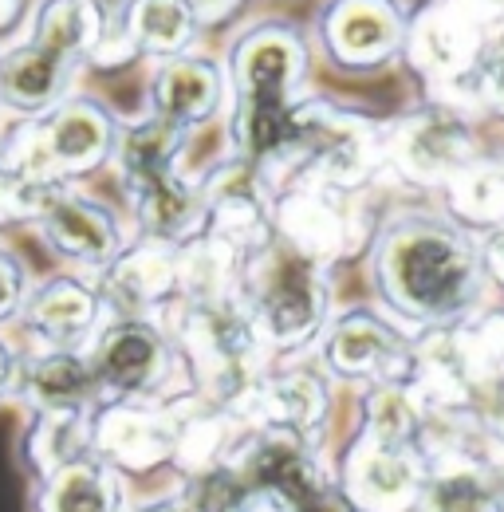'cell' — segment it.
Masks as SVG:
<instances>
[{"label": "cell", "mask_w": 504, "mask_h": 512, "mask_svg": "<svg viewBox=\"0 0 504 512\" xmlns=\"http://www.w3.org/2000/svg\"><path fill=\"white\" fill-rule=\"evenodd\" d=\"M0 138H4V115H0Z\"/></svg>", "instance_id": "24"}, {"label": "cell", "mask_w": 504, "mask_h": 512, "mask_svg": "<svg viewBox=\"0 0 504 512\" xmlns=\"http://www.w3.org/2000/svg\"><path fill=\"white\" fill-rule=\"evenodd\" d=\"M87 414L91 410H24V426L16 434V465L28 481H40L91 453Z\"/></svg>", "instance_id": "11"}, {"label": "cell", "mask_w": 504, "mask_h": 512, "mask_svg": "<svg viewBox=\"0 0 504 512\" xmlns=\"http://www.w3.org/2000/svg\"><path fill=\"white\" fill-rule=\"evenodd\" d=\"M315 24L327 60L351 71H371L398 56L406 8L402 0H323Z\"/></svg>", "instance_id": "6"}, {"label": "cell", "mask_w": 504, "mask_h": 512, "mask_svg": "<svg viewBox=\"0 0 504 512\" xmlns=\"http://www.w3.org/2000/svg\"><path fill=\"white\" fill-rule=\"evenodd\" d=\"M123 512H189L182 501H146V505H134V509Z\"/></svg>", "instance_id": "23"}, {"label": "cell", "mask_w": 504, "mask_h": 512, "mask_svg": "<svg viewBox=\"0 0 504 512\" xmlns=\"http://www.w3.org/2000/svg\"><path fill=\"white\" fill-rule=\"evenodd\" d=\"M99 383L87 351L75 347H24L16 402L20 410H91Z\"/></svg>", "instance_id": "8"}, {"label": "cell", "mask_w": 504, "mask_h": 512, "mask_svg": "<svg viewBox=\"0 0 504 512\" xmlns=\"http://www.w3.org/2000/svg\"><path fill=\"white\" fill-rule=\"evenodd\" d=\"M473 276L477 268L469 249L438 229H414L386 253V280L394 296L422 316H449L465 308Z\"/></svg>", "instance_id": "2"}, {"label": "cell", "mask_w": 504, "mask_h": 512, "mask_svg": "<svg viewBox=\"0 0 504 512\" xmlns=\"http://www.w3.org/2000/svg\"><path fill=\"white\" fill-rule=\"evenodd\" d=\"M252 481L268 485L276 493H284V501L296 512H343L319 485L312 481L304 457L288 446H272L264 453H256L252 461Z\"/></svg>", "instance_id": "15"}, {"label": "cell", "mask_w": 504, "mask_h": 512, "mask_svg": "<svg viewBox=\"0 0 504 512\" xmlns=\"http://www.w3.org/2000/svg\"><path fill=\"white\" fill-rule=\"evenodd\" d=\"M20 363H24V343L16 339L12 327H0V410L16 402Z\"/></svg>", "instance_id": "20"}, {"label": "cell", "mask_w": 504, "mask_h": 512, "mask_svg": "<svg viewBox=\"0 0 504 512\" xmlns=\"http://www.w3.org/2000/svg\"><path fill=\"white\" fill-rule=\"evenodd\" d=\"M16 36L52 52L56 60L71 64L75 71H83V67L95 64L99 20L87 8V0H28L24 24H20Z\"/></svg>", "instance_id": "13"}, {"label": "cell", "mask_w": 504, "mask_h": 512, "mask_svg": "<svg viewBox=\"0 0 504 512\" xmlns=\"http://www.w3.org/2000/svg\"><path fill=\"white\" fill-rule=\"evenodd\" d=\"M245 501H249V485L241 481V477H233V473H209V477H201L197 481V489H193V497H189V512H241L245 509Z\"/></svg>", "instance_id": "16"}, {"label": "cell", "mask_w": 504, "mask_h": 512, "mask_svg": "<svg viewBox=\"0 0 504 512\" xmlns=\"http://www.w3.org/2000/svg\"><path fill=\"white\" fill-rule=\"evenodd\" d=\"M438 512H489V497L469 477H457L438 489Z\"/></svg>", "instance_id": "21"}, {"label": "cell", "mask_w": 504, "mask_h": 512, "mask_svg": "<svg viewBox=\"0 0 504 512\" xmlns=\"http://www.w3.org/2000/svg\"><path fill=\"white\" fill-rule=\"evenodd\" d=\"M87 359L103 398H146L170 371V343L142 316H107Z\"/></svg>", "instance_id": "5"}, {"label": "cell", "mask_w": 504, "mask_h": 512, "mask_svg": "<svg viewBox=\"0 0 504 512\" xmlns=\"http://www.w3.org/2000/svg\"><path fill=\"white\" fill-rule=\"evenodd\" d=\"M28 0H0V44H8L24 24Z\"/></svg>", "instance_id": "22"}, {"label": "cell", "mask_w": 504, "mask_h": 512, "mask_svg": "<svg viewBox=\"0 0 504 512\" xmlns=\"http://www.w3.org/2000/svg\"><path fill=\"white\" fill-rule=\"evenodd\" d=\"M28 229L60 264H67L71 272H83V276L103 272L126 245L119 213L107 201L83 193L79 186L48 190Z\"/></svg>", "instance_id": "3"}, {"label": "cell", "mask_w": 504, "mask_h": 512, "mask_svg": "<svg viewBox=\"0 0 504 512\" xmlns=\"http://www.w3.org/2000/svg\"><path fill=\"white\" fill-rule=\"evenodd\" d=\"M28 512H123V481L95 453L28 481Z\"/></svg>", "instance_id": "12"}, {"label": "cell", "mask_w": 504, "mask_h": 512, "mask_svg": "<svg viewBox=\"0 0 504 512\" xmlns=\"http://www.w3.org/2000/svg\"><path fill=\"white\" fill-rule=\"evenodd\" d=\"M115 142H119L115 111L87 91H67L60 103H52L40 115H24V119L4 115L0 166L36 190L79 186L83 178L111 166Z\"/></svg>", "instance_id": "1"}, {"label": "cell", "mask_w": 504, "mask_h": 512, "mask_svg": "<svg viewBox=\"0 0 504 512\" xmlns=\"http://www.w3.org/2000/svg\"><path fill=\"white\" fill-rule=\"evenodd\" d=\"M217 91H221V75L209 60L197 56H170L158 60L150 75V111L158 123L174 130L197 127L213 115L217 107Z\"/></svg>", "instance_id": "10"}, {"label": "cell", "mask_w": 504, "mask_h": 512, "mask_svg": "<svg viewBox=\"0 0 504 512\" xmlns=\"http://www.w3.org/2000/svg\"><path fill=\"white\" fill-rule=\"evenodd\" d=\"M32 288V272L24 264V256L12 245L0 241V327H12L20 316V304Z\"/></svg>", "instance_id": "18"}, {"label": "cell", "mask_w": 504, "mask_h": 512, "mask_svg": "<svg viewBox=\"0 0 504 512\" xmlns=\"http://www.w3.org/2000/svg\"><path fill=\"white\" fill-rule=\"evenodd\" d=\"M272 320H276V331H300L304 323L312 320V296H308L304 272H288V276L276 280Z\"/></svg>", "instance_id": "17"}, {"label": "cell", "mask_w": 504, "mask_h": 512, "mask_svg": "<svg viewBox=\"0 0 504 512\" xmlns=\"http://www.w3.org/2000/svg\"><path fill=\"white\" fill-rule=\"evenodd\" d=\"M296 40H280L268 32H256L237 52V79H241V130L249 154H268L284 134H288V115H284V87L292 75V48Z\"/></svg>", "instance_id": "7"}, {"label": "cell", "mask_w": 504, "mask_h": 512, "mask_svg": "<svg viewBox=\"0 0 504 512\" xmlns=\"http://www.w3.org/2000/svg\"><path fill=\"white\" fill-rule=\"evenodd\" d=\"M197 28L193 0H130L119 20V40L126 56L170 60L182 56Z\"/></svg>", "instance_id": "14"}, {"label": "cell", "mask_w": 504, "mask_h": 512, "mask_svg": "<svg viewBox=\"0 0 504 512\" xmlns=\"http://www.w3.org/2000/svg\"><path fill=\"white\" fill-rule=\"evenodd\" d=\"M75 75L79 71L71 64L20 36L0 44V115L24 119L48 111L67 91H75Z\"/></svg>", "instance_id": "9"}, {"label": "cell", "mask_w": 504, "mask_h": 512, "mask_svg": "<svg viewBox=\"0 0 504 512\" xmlns=\"http://www.w3.org/2000/svg\"><path fill=\"white\" fill-rule=\"evenodd\" d=\"M130 0H87V8L99 20V48H95V64H119L126 60L123 40H119V20H123Z\"/></svg>", "instance_id": "19"}, {"label": "cell", "mask_w": 504, "mask_h": 512, "mask_svg": "<svg viewBox=\"0 0 504 512\" xmlns=\"http://www.w3.org/2000/svg\"><path fill=\"white\" fill-rule=\"evenodd\" d=\"M107 304L95 284V276L83 272H52L44 280H32L20 316L12 323L16 339L24 347H75L87 351L95 331L107 323Z\"/></svg>", "instance_id": "4"}]
</instances>
